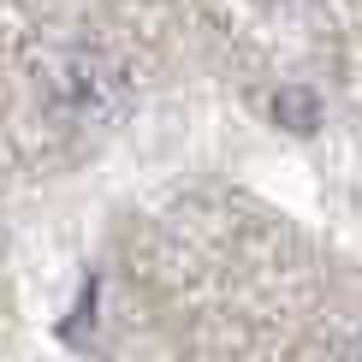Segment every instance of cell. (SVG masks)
I'll list each match as a JSON object with an SVG mask.
<instances>
[{"instance_id": "1", "label": "cell", "mask_w": 362, "mask_h": 362, "mask_svg": "<svg viewBox=\"0 0 362 362\" xmlns=\"http://www.w3.org/2000/svg\"><path fill=\"white\" fill-rule=\"evenodd\" d=\"M274 119H279V125L285 131H315V125H321V101H315L309 95V89H279V95H274Z\"/></svg>"}]
</instances>
